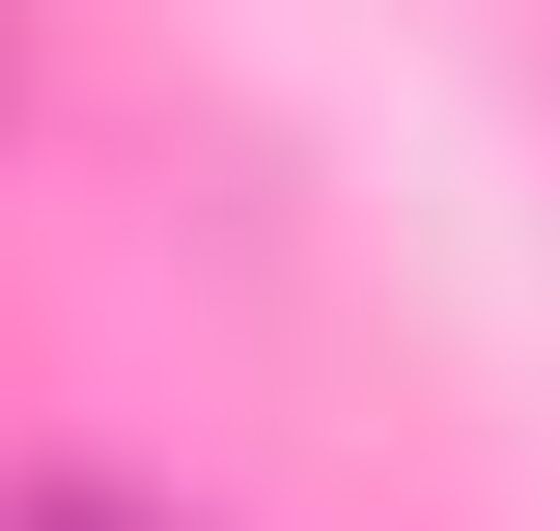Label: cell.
<instances>
[{
    "label": "cell",
    "mask_w": 560,
    "mask_h": 531,
    "mask_svg": "<svg viewBox=\"0 0 560 531\" xmlns=\"http://www.w3.org/2000/svg\"><path fill=\"white\" fill-rule=\"evenodd\" d=\"M0 531H168V504H84V475H57V504H0Z\"/></svg>",
    "instance_id": "obj_1"
}]
</instances>
